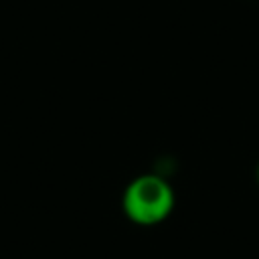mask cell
<instances>
[{"mask_svg":"<svg viewBox=\"0 0 259 259\" xmlns=\"http://www.w3.org/2000/svg\"><path fill=\"white\" fill-rule=\"evenodd\" d=\"M174 206V192L170 184L156 176H138L123 192V212L138 225H156L164 221Z\"/></svg>","mask_w":259,"mask_h":259,"instance_id":"1","label":"cell"},{"mask_svg":"<svg viewBox=\"0 0 259 259\" xmlns=\"http://www.w3.org/2000/svg\"><path fill=\"white\" fill-rule=\"evenodd\" d=\"M257 178H259V170H257Z\"/></svg>","mask_w":259,"mask_h":259,"instance_id":"2","label":"cell"}]
</instances>
